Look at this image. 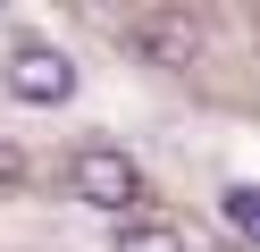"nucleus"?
Here are the masks:
<instances>
[{"instance_id": "nucleus-4", "label": "nucleus", "mask_w": 260, "mask_h": 252, "mask_svg": "<svg viewBox=\"0 0 260 252\" xmlns=\"http://www.w3.org/2000/svg\"><path fill=\"white\" fill-rule=\"evenodd\" d=\"M218 210H226V227H235V235H252V244H260V185H226Z\"/></svg>"}, {"instance_id": "nucleus-5", "label": "nucleus", "mask_w": 260, "mask_h": 252, "mask_svg": "<svg viewBox=\"0 0 260 252\" xmlns=\"http://www.w3.org/2000/svg\"><path fill=\"white\" fill-rule=\"evenodd\" d=\"M118 252H193V244H185L176 227H126V235H118Z\"/></svg>"}, {"instance_id": "nucleus-6", "label": "nucleus", "mask_w": 260, "mask_h": 252, "mask_svg": "<svg viewBox=\"0 0 260 252\" xmlns=\"http://www.w3.org/2000/svg\"><path fill=\"white\" fill-rule=\"evenodd\" d=\"M9 177H25V160H17V143H0V185Z\"/></svg>"}, {"instance_id": "nucleus-3", "label": "nucleus", "mask_w": 260, "mask_h": 252, "mask_svg": "<svg viewBox=\"0 0 260 252\" xmlns=\"http://www.w3.org/2000/svg\"><path fill=\"white\" fill-rule=\"evenodd\" d=\"M135 42H143V59H159V67H193L202 34H193V17H143Z\"/></svg>"}, {"instance_id": "nucleus-1", "label": "nucleus", "mask_w": 260, "mask_h": 252, "mask_svg": "<svg viewBox=\"0 0 260 252\" xmlns=\"http://www.w3.org/2000/svg\"><path fill=\"white\" fill-rule=\"evenodd\" d=\"M68 185H76V202H92V210H126V202H143V168L126 160V151H109V143H84V151H76Z\"/></svg>"}, {"instance_id": "nucleus-2", "label": "nucleus", "mask_w": 260, "mask_h": 252, "mask_svg": "<svg viewBox=\"0 0 260 252\" xmlns=\"http://www.w3.org/2000/svg\"><path fill=\"white\" fill-rule=\"evenodd\" d=\"M9 93L34 101V109L76 101V67H68V50H51V42H17V50H9Z\"/></svg>"}]
</instances>
